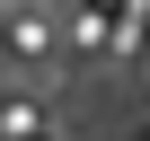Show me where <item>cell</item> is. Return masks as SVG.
Instances as JSON below:
<instances>
[{"mask_svg": "<svg viewBox=\"0 0 150 141\" xmlns=\"http://www.w3.org/2000/svg\"><path fill=\"white\" fill-rule=\"evenodd\" d=\"M0 132H9V141H35L44 132V106L35 97H9V106H0Z\"/></svg>", "mask_w": 150, "mask_h": 141, "instance_id": "2", "label": "cell"}, {"mask_svg": "<svg viewBox=\"0 0 150 141\" xmlns=\"http://www.w3.org/2000/svg\"><path fill=\"white\" fill-rule=\"evenodd\" d=\"M0 35H9V53H18V62H44L62 27H53L44 9H9V18H0Z\"/></svg>", "mask_w": 150, "mask_h": 141, "instance_id": "1", "label": "cell"}]
</instances>
